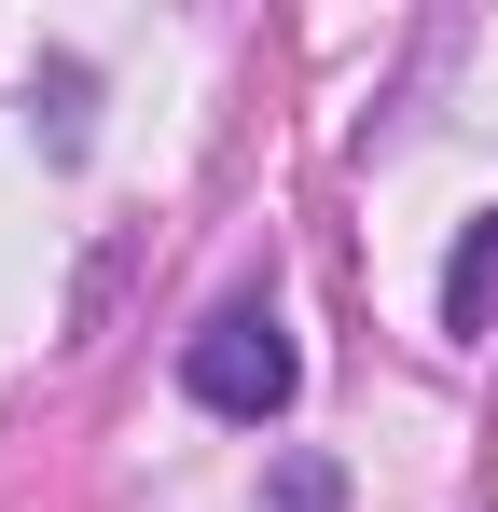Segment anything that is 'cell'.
Masks as SVG:
<instances>
[{
	"instance_id": "1",
	"label": "cell",
	"mask_w": 498,
	"mask_h": 512,
	"mask_svg": "<svg viewBox=\"0 0 498 512\" xmlns=\"http://www.w3.org/2000/svg\"><path fill=\"white\" fill-rule=\"evenodd\" d=\"M180 388L208 402V416H236V429H263V416H291V388H305V346H291V319L277 305H208L194 319V346H180Z\"/></svg>"
},
{
	"instance_id": "2",
	"label": "cell",
	"mask_w": 498,
	"mask_h": 512,
	"mask_svg": "<svg viewBox=\"0 0 498 512\" xmlns=\"http://www.w3.org/2000/svg\"><path fill=\"white\" fill-rule=\"evenodd\" d=\"M485 319H498V208L443 250V333H485Z\"/></svg>"
},
{
	"instance_id": "3",
	"label": "cell",
	"mask_w": 498,
	"mask_h": 512,
	"mask_svg": "<svg viewBox=\"0 0 498 512\" xmlns=\"http://www.w3.org/2000/svg\"><path fill=\"white\" fill-rule=\"evenodd\" d=\"M42 139L83 153V70H42Z\"/></svg>"
},
{
	"instance_id": "4",
	"label": "cell",
	"mask_w": 498,
	"mask_h": 512,
	"mask_svg": "<svg viewBox=\"0 0 498 512\" xmlns=\"http://www.w3.org/2000/svg\"><path fill=\"white\" fill-rule=\"evenodd\" d=\"M332 499H346V485H332L319 457H291V471H277V512H332Z\"/></svg>"
}]
</instances>
